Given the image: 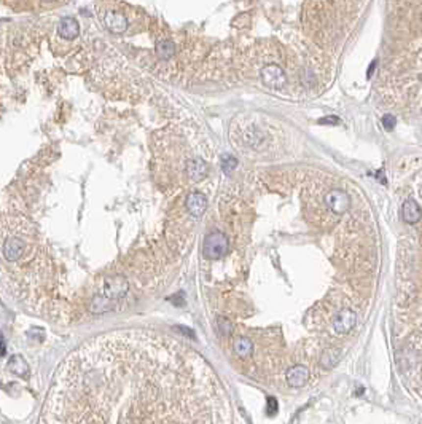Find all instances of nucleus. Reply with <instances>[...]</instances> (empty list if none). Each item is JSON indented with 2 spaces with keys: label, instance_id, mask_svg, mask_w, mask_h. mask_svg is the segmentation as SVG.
Instances as JSON below:
<instances>
[{
  "label": "nucleus",
  "instance_id": "obj_1",
  "mask_svg": "<svg viewBox=\"0 0 422 424\" xmlns=\"http://www.w3.org/2000/svg\"><path fill=\"white\" fill-rule=\"evenodd\" d=\"M229 250V241L222 231H210L202 244V254L209 260H219Z\"/></svg>",
  "mask_w": 422,
  "mask_h": 424
},
{
  "label": "nucleus",
  "instance_id": "obj_2",
  "mask_svg": "<svg viewBox=\"0 0 422 424\" xmlns=\"http://www.w3.org/2000/svg\"><path fill=\"white\" fill-rule=\"evenodd\" d=\"M261 81L265 83L268 88L273 89H282L285 85V72L282 67H279L277 64H266V66L260 70Z\"/></svg>",
  "mask_w": 422,
  "mask_h": 424
},
{
  "label": "nucleus",
  "instance_id": "obj_3",
  "mask_svg": "<svg viewBox=\"0 0 422 424\" xmlns=\"http://www.w3.org/2000/svg\"><path fill=\"white\" fill-rule=\"evenodd\" d=\"M127 292V281L123 276H110L104 281V287H102V295L108 300L117 301L123 298Z\"/></svg>",
  "mask_w": 422,
  "mask_h": 424
},
{
  "label": "nucleus",
  "instance_id": "obj_4",
  "mask_svg": "<svg viewBox=\"0 0 422 424\" xmlns=\"http://www.w3.org/2000/svg\"><path fill=\"white\" fill-rule=\"evenodd\" d=\"M325 204H327L331 212L341 215L349 209L350 198L346 191H343V190H331L330 193H327V196H325Z\"/></svg>",
  "mask_w": 422,
  "mask_h": 424
},
{
  "label": "nucleus",
  "instance_id": "obj_5",
  "mask_svg": "<svg viewBox=\"0 0 422 424\" xmlns=\"http://www.w3.org/2000/svg\"><path fill=\"white\" fill-rule=\"evenodd\" d=\"M3 257L11 263H16L23 259V255L25 252V242L18 236H10L6 238L3 242Z\"/></svg>",
  "mask_w": 422,
  "mask_h": 424
},
{
  "label": "nucleus",
  "instance_id": "obj_6",
  "mask_svg": "<svg viewBox=\"0 0 422 424\" xmlns=\"http://www.w3.org/2000/svg\"><path fill=\"white\" fill-rule=\"evenodd\" d=\"M357 324V314L352 310H340L336 313L335 320H333V329L335 332H338L340 335H344V333L350 332L355 327Z\"/></svg>",
  "mask_w": 422,
  "mask_h": 424
},
{
  "label": "nucleus",
  "instance_id": "obj_7",
  "mask_svg": "<svg viewBox=\"0 0 422 424\" xmlns=\"http://www.w3.org/2000/svg\"><path fill=\"white\" fill-rule=\"evenodd\" d=\"M185 206H187V211L190 212L191 217L201 218L202 214L207 209V198H206V195L199 193V191H191V193L187 196Z\"/></svg>",
  "mask_w": 422,
  "mask_h": 424
},
{
  "label": "nucleus",
  "instance_id": "obj_8",
  "mask_svg": "<svg viewBox=\"0 0 422 424\" xmlns=\"http://www.w3.org/2000/svg\"><path fill=\"white\" fill-rule=\"evenodd\" d=\"M105 27L112 32V34H124L127 29V18L120 11H107L104 16Z\"/></svg>",
  "mask_w": 422,
  "mask_h": 424
},
{
  "label": "nucleus",
  "instance_id": "obj_9",
  "mask_svg": "<svg viewBox=\"0 0 422 424\" xmlns=\"http://www.w3.org/2000/svg\"><path fill=\"white\" fill-rule=\"evenodd\" d=\"M285 380L292 388H303L306 383L309 381V370L304 365H293L287 370Z\"/></svg>",
  "mask_w": 422,
  "mask_h": 424
},
{
  "label": "nucleus",
  "instance_id": "obj_10",
  "mask_svg": "<svg viewBox=\"0 0 422 424\" xmlns=\"http://www.w3.org/2000/svg\"><path fill=\"white\" fill-rule=\"evenodd\" d=\"M57 32H59V35L62 38H66V40H75L80 34V24L75 18H70V16L62 18L59 24H57Z\"/></svg>",
  "mask_w": 422,
  "mask_h": 424
},
{
  "label": "nucleus",
  "instance_id": "obj_11",
  "mask_svg": "<svg viewBox=\"0 0 422 424\" xmlns=\"http://www.w3.org/2000/svg\"><path fill=\"white\" fill-rule=\"evenodd\" d=\"M185 171H187V176L190 177V181L199 182L207 176V164L204 163L201 158H193L187 163Z\"/></svg>",
  "mask_w": 422,
  "mask_h": 424
},
{
  "label": "nucleus",
  "instance_id": "obj_12",
  "mask_svg": "<svg viewBox=\"0 0 422 424\" xmlns=\"http://www.w3.org/2000/svg\"><path fill=\"white\" fill-rule=\"evenodd\" d=\"M401 217L406 223H416L422 218V211L419 208V204L414 200H406L401 206Z\"/></svg>",
  "mask_w": 422,
  "mask_h": 424
},
{
  "label": "nucleus",
  "instance_id": "obj_13",
  "mask_svg": "<svg viewBox=\"0 0 422 424\" xmlns=\"http://www.w3.org/2000/svg\"><path fill=\"white\" fill-rule=\"evenodd\" d=\"M233 349L241 359H248L253 354V343L247 337H238L233 343Z\"/></svg>",
  "mask_w": 422,
  "mask_h": 424
},
{
  "label": "nucleus",
  "instance_id": "obj_14",
  "mask_svg": "<svg viewBox=\"0 0 422 424\" xmlns=\"http://www.w3.org/2000/svg\"><path fill=\"white\" fill-rule=\"evenodd\" d=\"M115 306V301L108 300L104 295H98L91 300L89 303V311L91 313H105V311H110L112 308Z\"/></svg>",
  "mask_w": 422,
  "mask_h": 424
},
{
  "label": "nucleus",
  "instance_id": "obj_15",
  "mask_svg": "<svg viewBox=\"0 0 422 424\" xmlns=\"http://www.w3.org/2000/svg\"><path fill=\"white\" fill-rule=\"evenodd\" d=\"M8 369H10L11 373H15V375H18V376H25V375L29 373V365H27V362H25L24 357L19 356V354L13 356V357L10 359Z\"/></svg>",
  "mask_w": 422,
  "mask_h": 424
},
{
  "label": "nucleus",
  "instance_id": "obj_16",
  "mask_svg": "<svg viewBox=\"0 0 422 424\" xmlns=\"http://www.w3.org/2000/svg\"><path fill=\"white\" fill-rule=\"evenodd\" d=\"M156 54L159 59L169 61L172 56L175 54V45L171 40H159L156 43Z\"/></svg>",
  "mask_w": 422,
  "mask_h": 424
},
{
  "label": "nucleus",
  "instance_id": "obj_17",
  "mask_svg": "<svg viewBox=\"0 0 422 424\" xmlns=\"http://www.w3.org/2000/svg\"><path fill=\"white\" fill-rule=\"evenodd\" d=\"M338 359H340V351L335 349V348H330L327 351H323V354L321 357V364L325 370H330L336 365Z\"/></svg>",
  "mask_w": 422,
  "mask_h": 424
},
{
  "label": "nucleus",
  "instance_id": "obj_18",
  "mask_svg": "<svg viewBox=\"0 0 422 424\" xmlns=\"http://www.w3.org/2000/svg\"><path fill=\"white\" fill-rule=\"evenodd\" d=\"M238 166V159H236L233 155H223L222 157V169L225 174H231V172L236 169Z\"/></svg>",
  "mask_w": 422,
  "mask_h": 424
},
{
  "label": "nucleus",
  "instance_id": "obj_19",
  "mask_svg": "<svg viewBox=\"0 0 422 424\" xmlns=\"http://www.w3.org/2000/svg\"><path fill=\"white\" fill-rule=\"evenodd\" d=\"M252 132L253 134H250V132L246 134V142L252 147H258L261 140H263V136H261V132L258 130H255V128H252Z\"/></svg>",
  "mask_w": 422,
  "mask_h": 424
},
{
  "label": "nucleus",
  "instance_id": "obj_20",
  "mask_svg": "<svg viewBox=\"0 0 422 424\" xmlns=\"http://www.w3.org/2000/svg\"><path fill=\"white\" fill-rule=\"evenodd\" d=\"M299 79H301V83L304 86H308V88H311V86H314L316 85V77L312 75V72L311 70H308V69H304V70H301V75H299Z\"/></svg>",
  "mask_w": 422,
  "mask_h": 424
},
{
  "label": "nucleus",
  "instance_id": "obj_21",
  "mask_svg": "<svg viewBox=\"0 0 422 424\" xmlns=\"http://www.w3.org/2000/svg\"><path fill=\"white\" fill-rule=\"evenodd\" d=\"M266 405H268V415L270 416H274L277 413V410H279V405H277V400L274 399V397H268L266 399Z\"/></svg>",
  "mask_w": 422,
  "mask_h": 424
},
{
  "label": "nucleus",
  "instance_id": "obj_22",
  "mask_svg": "<svg viewBox=\"0 0 422 424\" xmlns=\"http://www.w3.org/2000/svg\"><path fill=\"white\" fill-rule=\"evenodd\" d=\"M395 123H397V120H395L394 115H386V117L382 118V125H384V128H387L389 131L394 130Z\"/></svg>",
  "mask_w": 422,
  "mask_h": 424
},
{
  "label": "nucleus",
  "instance_id": "obj_23",
  "mask_svg": "<svg viewBox=\"0 0 422 424\" xmlns=\"http://www.w3.org/2000/svg\"><path fill=\"white\" fill-rule=\"evenodd\" d=\"M219 327L222 329V333H225V335H228V333L231 332V324H229L228 320H225V319L219 320Z\"/></svg>",
  "mask_w": 422,
  "mask_h": 424
},
{
  "label": "nucleus",
  "instance_id": "obj_24",
  "mask_svg": "<svg viewBox=\"0 0 422 424\" xmlns=\"http://www.w3.org/2000/svg\"><path fill=\"white\" fill-rule=\"evenodd\" d=\"M5 354H6V343H5L3 335L0 333V357H3Z\"/></svg>",
  "mask_w": 422,
  "mask_h": 424
},
{
  "label": "nucleus",
  "instance_id": "obj_25",
  "mask_svg": "<svg viewBox=\"0 0 422 424\" xmlns=\"http://www.w3.org/2000/svg\"><path fill=\"white\" fill-rule=\"evenodd\" d=\"M175 330H178V332L185 333V335H187V337H191V338L195 337V332L191 330V329H187V327H175Z\"/></svg>",
  "mask_w": 422,
  "mask_h": 424
},
{
  "label": "nucleus",
  "instance_id": "obj_26",
  "mask_svg": "<svg viewBox=\"0 0 422 424\" xmlns=\"http://www.w3.org/2000/svg\"><path fill=\"white\" fill-rule=\"evenodd\" d=\"M319 123H321V125H327V123H331V125H335V123H338V118H336V117H328V118H323V120H319Z\"/></svg>",
  "mask_w": 422,
  "mask_h": 424
},
{
  "label": "nucleus",
  "instance_id": "obj_27",
  "mask_svg": "<svg viewBox=\"0 0 422 424\" xmlns=\"http://www.w3.org/2000/svg\"><path fill=\"white\" fill-rule=\"evenodd\" d=\"M45 2H50V0H45Z\"/></svg>",
  "mask_w": 422,
  "mask_h": 424
}]
</instances>
